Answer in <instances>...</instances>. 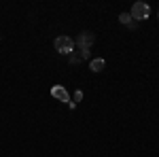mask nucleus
Returning a JSON list of instances; mask_svg holds the SVG:
<instances>
[{"instance_id":"0eeeda50","label":"nucleus","mask_w":159,"mask_h":157,"mask_svg":"<svg viewBox=\"0 0 159 157\" xmlns=\"http://www.w3.org/2000/svg\"><path fill=\"white\" fill-rule=\"evenodd\" d=\"M83 100V91H74V96H72V104L76 106V102H81Z\"/></svg>"},{"instance_id":"f257e3e1","label":"nucleus","mask_w":159,"mask_h":157,"mask_svg":"<svg viewBox=\"0 0 159 157\" xmlns=\"http://www.w3.org/2000/svg\"><path fill=\"white\" fill-rule=\"evenodd\" d=\"M53 47L57 53H64V55H72L74 53V40L70 36H66V34H61V36L55 38V43H53Z\"/></svg>"},{"instance_id":"6e6552de","label":"nucleus","mask_w":159,"mask_h":157,"mask_svg":"<svg viewBox=\"0 0 159 157\" xmlns=\"http://www.w3.org/2000/svg\"><path fill=\"white\" fill-rule=\"evenodd\" d=\"M157 17H159V13H157Z\"/></svg>"},{"instance_id":"39448f33","label":"nucleus","mask_w":159,"mask_h":157,"mask_svg":"<svg viewBox=\"0 0 159 157\" xmlns=\"http://www.w3.org/2000/svg\"><path fill=\"white\" fill-rule=\"evenodd\" d=\"M104 66H106V62L102 60V58H96V60L89 62V68H91L93 72H102V70H104Z\"/></svg>"},{"instance_id":"f03ea898","label":"nucleus","mask_w":159,"mask_h":157,"mask_svg":"<svg viewBox=\"0 0 159 157\" xmlns=\"http://www.w3.org/2000/svg\"><path fill=\"white\" fill-rule=\"evenodd\" d=\"M148 13H151V9H148L147 2H136L134 7H132V11H129V15H132L134 21H144L148 17Z\"/></svg>"},{"instance_id":"423d86ee","label":"nucleus","mask_w":159,"mask_h":157,"mask_svg":"<svg viewBox=\"0 0 159 157\" xmlns=\"http://www.w3.org/2000/svg\"><path fill=\"white\" fill-rule=\"evenodd\" d=\"M119 21L125 24V25H129V28H136V21L132 19V15H129V13H121V15H119Z\"/></svg>"},{"instance_id":"20e7f679","label":"nucleus","mask_w":159,"mask_h":157,"mask_svg":"<svg viewBox=\"0 0 159 157\" xmlns=\"http://www.w3.org/2000/svg\"><path fill=\"white\" fill-rule=\"evenodd\" d=\"M74 45H79V51H89V47L93 45V34H89V32H83L81 36L74 40Z\"/></svg>"},{"instance_id":"7ed1b4c3","label":"nucleus","mask_w":159,"mask_h":157,"mask_svg":"<svg viewBox=\"0 0 159 157\" xmlns=\"http://www.w3.org/2000/svg\"><path fill=\"white\" fill-rule=\"evenodd\" d=\"M51 96L55 98V100H60V102H66L70 109H74L72 104V98H70V94H68V89L64 87V85H53L51 87Z\"/></svg>"}]
</instances>
